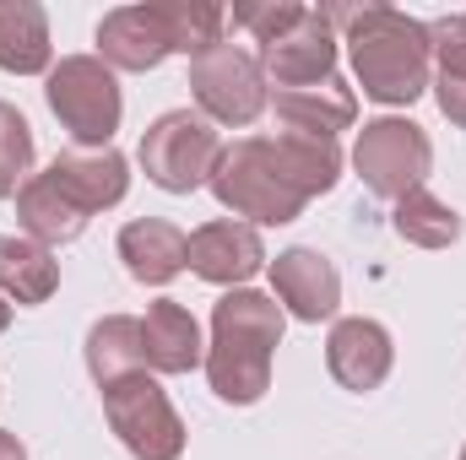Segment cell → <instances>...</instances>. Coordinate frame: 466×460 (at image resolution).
<instances>
[{
  "label": "cell",
  "instance_id": "obj_23",
  "mask_svg": "<svg viewBox=\"0 0 466 460\" xmlns=\"http://www.w3.org/2000/svg\"><path fill=\"white\" fill-rule=\"evenodd\" d=\"M152 5H157V16L168 27L174 55L196 60V55H207V49L223 44V22H228L223 5H212V0H152Z\"/></svg>",
  "mask_w": 466,
  "mask_h": 460
},
{
  "label": "cell",
  "instance_id": "obj_25",
  "mask_svg": "<svg viewBox=\"0 0 466 460\" xmlns=\"http://www.w3.org/2000/svg\"><path fill=\"white\" fill-rule=\"evenodd\" d=\"M33 179V130L11 104H0V195H16Z\"/></svg>",
  "mask_w": 466,
  "mask_h": 460
},
{
  "label": "cell",
  "instance_id": "obj_22",
  "mask_svg": "<svg viewBox=\"0 0 466 460\" xmlns=\"http://www.w3.org/2000/svg\"><path fill=\"white\" fill-rule=\"evenodd\" d=\"M147 368V352H141V320H130V315H109V320H98L93 331H87V374L98 379V390L104 385H119V379H130V374H141Z\"/></svg>",
  "mask_w": 466,
  "mask_h": 460
},
{
  "label": "cell",
  "instance_id": "obj_9",
  "mask_svg": "<svg viewBox=\"0 0 466 460\" xmlns=\"http://www.w3.org/2000/svg\"><path fill=\"white\" fill-rule=\"evenodd\" d=\"M260 71L277 87H315L337 76V22L326 16V5L304 11L299 27H288L282 38L260 44Z\"/></svg>",
  "mask_w": 466,
  "mask_h": 460
},
{
  "label": "cell",
  "instance_id": "obj_13",
  "mask_svg": "<svg viewBox=\"0 0 466 460\" xmlns=\"http://www.w3.org/2000/svg\"><path fill=\"white\" fill-rule=\"evenodd\" d=\"M396 363V346H390V331L380 320H337L331 336H326V368L342 390H380L385 374Z\"/></svg>",
  "mask_w": 466,
  "mask_h": 460
},
{
  "label": "cell",
  "instance_id": "obj_6",
  "mask_svg": "<svg viewBox=\"0 0 466 460\" xmlns=\"http://www.w3.org/2000/svg\"><path fill=\"white\" fill-rule=\"evenodd\" d=\"M104 417L115 439L136 460H179L185 455V423L168 401V390L152 374H130L119 385H104Z\"/></svg>",
  "mask_w": 466,
  "mask_h": 460
},
{
  "label": "cell",
  "instance_id": "obj_29",
  "mask_svg": "<svg viewBox=\"0 0 466 460\" xmlns=\"http://www.w3.org/2000/svg\"><path fill=\"white\" fill-rule=\"evenodd\" d=\"M461 460H466V450H461Z\"/></svg>",
  "mask_w": 466,
  "mask_h": 460
},
{
  "label": "cell",
  "instance_id": "obj_2",
  "mask_svg": "<svg viewBox=\"0 0 466 460\" xmlns=\"http://www.w3.org/2000/svg\"><path fill=\"white\" fill-rule=\"evenodd\" d=\"M326 16L348 27L352 76H358L363 98H374L385 109H407L429 93V82H434L429 22H418L396 5H326Z\"/></svg>",
  "mask_w": 466,
  "mask_h": 460
},
{
  "label": "cell",
  "instance_id": "obj_21",
  "mask_svg": "<svg viewBox=\"0 0 466 460\" xmlns=\"http://www.w3.org/2000/svg\"><path fill=\"white\" fill-rule=\"evenodd\" d=\"M429 44H434V104L451 125L466 130V11L434 16L429 22Z\"/></svg>",
  "mask_w": 466,
  "mask_h": 460
},
{
  "label": "cell",
  "instance_id": "obj_8",
  "mask_svg": "<svg viewBox=\"0 0 466 460\" xmlns=\"http://www.w3.org/2000/svg\"><path fill=\"white\" fill-rule=\"evenodd\" d=\"M190 93L201 104V115L212 125H255L266 115V71L260 55L238 49V44H218L207 55L190 60Z\"/></svg>",
  "mask_w": 466,
  "mask_h": 460
},
{
  "label": "cell",
  "instance_id": "obj_15",
  "mask_svg": "<svg viewBox=\"0 0 466 460\" xmlns=\"http://www.w3.org/2000/svg\"><path fill=\"white\" fill-rule=\"evenodd\" d=\"M141 352H147V368L152 374H190L207 363V346H201V325L185 304L174 298H157L141 320Z\"/></svg>",
  "mask_w": 466,
  "mask_h": 460
},
{
  "label": "cell",
  "instance_id": "obj_10",
  "mask_svg": "<svg viewBox=\"0 0 466 460\" xmlns=\"http://www.w3.org/2000/svg\"><path fill=\"white\" fill-rule=\"evenodd\" d=\"M271 287H277L282 309L293 320H304V325H320V320H331L342 309V276H337V265L320 249H304V244L282 249L271 260Z\"/></svg>",
  "mask_w": 466,
  "mask_h": 460
},
{
  "label": "cell",
  "instance_id": "obj_5",
  "mask_svg": "<svg viewBox=\"0 0 466 460\" xmlns=\"http://www.w3.org/2000/svg\"><path fill=\"white\" fill-rule=\"evenodd\" d=\"M136 157H141V168H147V179H152L157 190L190 195V190H201V185L212 179V168H218V157H223V141H218V130H212L207 115L168 109V115H157L147 125Z\"/></svg>",
  "mask_w": 466,
  "mask_h": 460
},
{
  "label": "cell",
  "instance_id": "obj_28",
  "mask_svg": "<svg viewBox=\"0 0 466 460\" xmlns=\"http://www.w3.org/2000/svg\"><path fill=\"white\" fill-rule=\"evenodd\" d=\"M5 325H11V304L0 298V336H5Z\"/></svg>",
  "mask_w": 466,
  "mask_h": 460
},
{
  "label": "cell",
  "instance_id": "obj_20",
  "mask_svg": "<svg viewBox=\"0 0 466 460\" xmlns=\"http://www.w3.org/2000/svg\"><path fill=\"white\" fill-rule=\"evenodd\" d=\"M0 71L11 76L49 71V16L38 0H0Z\"/></svg>",
  "mask_w": 466,
  "mask_h": 460
},
{
  "label": "cell",
  "instance_id": "obj_18",
  "mask_svg": "<svg viewBox=\"0 0 466 460\" xmlns=\"http://www.w3.org/2000/svg\"><path fill=\"white\" fill-rule=\"evenodd\" d=\"M16 223H22V238L55 249V244H71L87 228V212L49 179V174H33L22 190H16Z\"/></svg>",
  "mask_w": 466,
  "mask_h": 460
},
{
  "label": "cell",
  "instance_id": "obj_1",
  "mask_svg": "<svg viewBox=\"0 0 466 460\" xmlns=\"http://www.w3.org/2000/svg\"><path fill=\"white\" fill-rule=\"evenodd\" d=\"M337 179H342L337 141L282 130V135H238L233 146H223L207 185L218 206L244 217L249 228H282L304 217L315 195L337 190Z\"/></svg>",
  "mask_w": 466,
  "mask_h": 460
},
{
  "label": "cell",
  "instance_id": "obj_4",
  "mask_svg": "<svg viewBox=\"0 0 466 460\" xmlns=\"http://www.w3.org/2000/svg\"><path fill=\"white\" fill-rule=\"evenodd\" d=\"M44 98H49V115L66 125V135L82 152H104L115 141L125 98H119L115 71L98 55H66L60 65H49Z\"/></svg>",
  "mask_w": 466,
  "mask_h": 460
},
{
  "label": "cell",
  "instance_id": "obj_17",
  "mask_svg": "<svg viewBox=\"0 0 466 460\" xmlns=\"http://www.w3.org/2000/svg\"><path fill=\"white\" fill-rule=\"evenodd\" d=\"M277 119L299 135L337 141V130H352V119H358V98L342 76L315 82V87H277Z\"/></svg>",
  "mask_w": 466,
  "mask_h": 460
},
{
  "label": "cell",
  "instance_id": "obj_24",
  "mask_svg": "<svg viewBox=\"0 0 466 460\" xmlns=\"http://www.w3.org/2000/svg\"><path fill=\"white\" fill-rule=\"evenodd\" d=\"M396 233H401L407 244H418V249H451V244L461 238V217H456V206H445L440 195L412 190V195L396 201Z\"/></svg>",
  "mask_w": 466,
  "mask_h": 460
},
{
  "label": "cell",
  "instance_id": "obj_12",
  "mask_svg": "<svg viewBox=\"0 0 466 460\" xmlns=\"http://www.w3.org/2000/svg\"><path fill=\"white\" fill-rule=\"evenodd\" d=\"M168 55H174V44H168V27H163L152 0L147 5H115L98 22V60L109 71H157Z\"/></svg>",
  "mask_w": 466,
  "mask_h": 460
},
{
  "label": "cell",
  "instance_id": "obj_3",
  "mask_svg": "<svg viewBox=\"0 0 466 460\" xmlns=\"http://www.w3.org/2000/svg\"><path fill=\"white\" fill-rule=\"evenodd\" d=\"M282 304L255 293V287H233L212 309V346H207V379L218 390V401L228 406H255L271 390V357L282 346Z\"/></svg>",
  "mask_w": 466,
  "mask_h": 460
},
{
  "label": "cell",
  "instance_id": "obj_14",
  "mask_svg": "<svg viewBox=\"0 0 466 460\" xmlns=\"http://www.w3.org/2000/svg\"><path fill=\"white\" fill-rule=\"evenodd\" d=\"M87 217L93 212H109V206H119L125 201V190H130V163L119 157L115 146H104V152H60L49 168H44Z\"/></svg>",
  "mask_w": 466,
  "mask_h": 460
},
{
  "label": "cell",
  "instance_id": "obj_27",
  "mask_svg": "<svg viewBox=\"0 0 466 460\" xmlns=\"http://www.w3.org/2000/svg\"><path fill=\"white\" fill-rule=\"evenodd\" d=\"M0 460H27L22 439H16V434H5V428H0Z\"/></svg>",
  "mask_w": 466,
  "mask_h": 460
},
{
  "label": "cell",
  "instance_id": "obj_7",
  "mask_svg": "<svg viewBox=\"0 0 466 460\" xmlns=\"http://www.w3.org/2000/svg\"><path fill=\"white\" fill-rule=\"evenodd\" d=\"M429 163H434V146H429L423 125H412V119L385 115V119H369L358 130L352 168L369 185V195H380V201H401V195L423 190Z\"/></svg>",
  "mask_w": 466,
  "mask_h": 460
},
{
  "label": "cell",
  "instance_id": "obj_19",
  "mask_svg": "<svg viewBox=\"0 0 466 460\" xmlns=\"http://www.w3.org/2000/svg\"><path fill=\"white\" fill-rule=\"evenodd\" d=\"M55 287H60V260L33 238L5 233L0 238V298L33 309V304H49Z\"/></svg>",
  "mask_w": 466,
  "mask_h": 460
},
{
  "label": "cell",
  "instance_id": "obj_11",
  "mask_svg": "<svg viewBox=\"0 0 466 460\" xmlns=\"http://www.w3.org/2000/svg\"><path fill=\"white\" fill-rule=\"evenodd\" d=\"M185 265L201 276V282H212V287H244L260 265H266V244H260V233L249 228V223H207V228L190 233V249H185Z\"/></svg>",
  "mask_w": 466,
  "mask_h": 460
},
{
  "label": "cell",
  "instance_id": "obj_26",
  "mask_svg": "<svg viewBox=\"0 0 466 460\" xmlns=\"http://www.w3.org/2000/svg\"><path fill=\"white\" fill-rule=\"evenodd\" d=\"M304 11H309V5H299V0L233 5V27H249V33H255V44H271V38H282L288 27H299V22H304Z\"/></svg>",
  "mask_w": 466,
  "mask_h": 460
},
{
  "label": "cell",
  "instance_id": "obj_16",
  "mask_svg": "<svg viewBox=\"0 0 466 460\" xmlns=\"http://www.w3.org/2000/svg\"><path fill=\"white\" fill-rule=\"evenodd\" d=\"M185 249H190V238L163 217H136L119 228V260L141 287H168L185 271Z\"/></svg>",
  "mask_w": 466,
  "mask_h": 460
}]
</instances>
